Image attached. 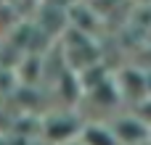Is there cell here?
<instances>
[{
    "label": "cell",
    "instance_id": "2",
    "mask_svg": "<svg viewBox=\"0 0 151 145\" xmlns=\"http://www.w3.org/2000/svg\"><path fill=\"white\" fill-rule=\"evenodd\" d=\"M82 143L85 145H119V140L114 137V132L109 127H85L82 129Z\"/></svg>",
    "mask_w": 151,
    "mask_h": 145
},
{
    "label": "cell",
    "instance_id": "1",
    "mask_svg": "<svg viewBox=\"0 0 151 145\" xmlns=\"http://www.w3.org/2000/svg\"><path fill=\"white\" fill-rule=\"evenodd\" d=\"M111 132H114V137L119 140V145H135V143H143L146 137H149V129H146V124L141 122V119H135V116H122L119 122H114L111 124Z\"/></svg>",
    "mask_w": 151,
    "mask_h": 145
}]
</instances>
